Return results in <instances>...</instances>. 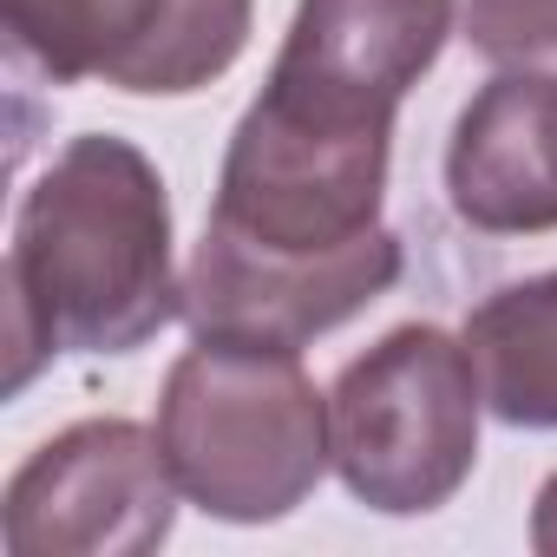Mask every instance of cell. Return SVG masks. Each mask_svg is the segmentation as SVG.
<instances>
[{"label": "cell", "mask_w": 557, "mask_h": 557, "mask_svg": "<svg viewBox=\"0 0 557 557\" xmlns=\"http://www.w3.org/2000/svg\"><path fill=\"white\" fill-rule=\"evenodd\" d=\"M171 315V197L158 164L112 132H79L34 177L8 249V387L53 355H132Z\"/></svg>", "instance_id": "cell-1"}, {"label": "cell", "mask_w": 557, "mask_h": 557, "mask_svg": "<svg viewBox=\"0 0 557 557\" xmlns=\"http://www.w3.org/2000/svg\"><path fill=\"white\" fill-rule=\"evenodd\" d=\"M158 446L177 492L223 524L289 518L335 466L329 400L302 348L197 335L164 374Z\"/></svg>", "instance_id": "cell-2"}, {"label": "cell", "mask_w": 557, "mask_h": 557, "mask_svg": "<svg viewBox=\"0 0 557 557\" xmlns=\"http://www.w3.org/2000/svg\"><path fill=\"white\" fill-rule=\"evenodd\" d=\"M479 413L485 387L466 335L407 322L348 361L329 394L335 472L368 511H440L479 466Z\"/></svg>", "instance_id": "cell-3"}, {"label": "cell", "mask_w": 557, "mask_h": 557, "mask_svg": "<svg viewBox=\"0 0 557 557\" xmlns=\"http://www.w3.org/2000/svg\"><path fill=\"white\" fill-rule=\"evenodd\" d=\"M394 125L302 106L289 92H256L236 119L210 236L256 256H335L381 230Z\"/></svg>", "instance_id": "cell-4"}, {"label": "cell", "mask_w": 557, "mask_h": 557, "mask_svg": "<svg viewBox=\"0 0 557 557\" xmlns=\"http://www.w3.org/2000/svg\"><path fill=\"white\" fill-rule=\"evenodd\" d=\"M14 53L53 86L184 99L249 47L256 0H0Z\"/></svg>", "instance_id": "cell-5"}, {"label": "cell", "mask_w": 557, "mask_h": 557, "mask_svg": "<svg viewBox=\"0 0 557 557\" xmlns=\"http://www.w3.org/2000/svg\"><path fill=\"white\" fill-rule=\"evenodd\" d=\"M177 479L138 420H79L53 433L0 498L14 557H138L171 537Z\"/></svg>", "instance_id": "cell-6"}, {"label": "cell", "mask_w": 557, "mask_h": 557, "mask_svg": "<svg viewBox=\"0 0 557 557\" xmlns=\"http://www.w3.org/2000/svg\"><path fill=\"white\" fill-rule=\"evenodd\" d=\"M400 236L374 230L335 256H256L203 230L190 275H184V322L190 335L269 342V348H309L315 335L355 322L400 283Z\"/></svg>", "instance_id": "cell-7"}, {"label": "cell", "mask_w": 557, "mask_h": 557, "mask_svg": "<svg viewBox=\"0 0 557 557\" xmlns=\"http://www.w3.org/2000/svg\"><path fill=\"white\" fill-rule=\"evenodd\" d=\"M453 14V0H302L262 86L394 125L400 99L433 73Z\"/></svg>", "instance_id": "cell-8"}, {"label": "cell", "mask_w": 557, "mask_h": 557, "mask_svg": "<svg viewBox=\"0 0 557 557\" xmlns=\"http://www.w3.org/2000/svg\"><path fill=\"white\" fill-rule=\"evenodd\" d=\"M446 197L485 236L557 230V73H492L453 125Z\"/></svg>", "instance_id": "cell-9"}, {"label": "cell", "mask_w": 557, "mask_h": 557, "mask_svg": "<svg viewBox=\"0 0 557 557\" xmlns=\"http://www.w3.org/2000/svg\"><path fill=\"white\" fill-rule=\"evenodd\" d=\"M466 348L505 426L557 433V269L492 289L466 315Z\"/></svg>", "instance_id": "cell-10"}, {"label": "cell", "mask_w": 557, "mask_h": 557, "mask_svg": "<svg viewBox=\"0 0 557 557\" xmlns=\"http://www.w3.org/2000/svg\"><path fill=\"white\" fill-rule=\"evenodd\" d=\"M466 40L498 66H531L557 53V0H459Z\"/></svg>", "instance_id": "cell-11"}, {"label": "cell", "mask_w": 557, "mask_h": 557, "mask_svg": "<svg viewBox=\"0 0 557 557\" xmlns=\"http://www.w3.org/2000/svg\"><path fill=\"white\" fill-rule=\"evenodd\" d=\"M531 544H537V557H557V472L544 479V492H537V511H531Z\"/></svg>", "instance_id": "cell-12"}]
</instances>
